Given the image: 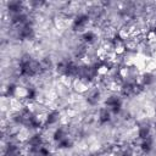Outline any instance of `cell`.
<instances>
[{"mask_svg": "<svg viewBox=\"0 0 156 156\" xmlns=\"http://www.w3.org/2000/svg\"><path fill=\"white\" fill-rule=\"evenodd\" d=\"M112 116L113 115L111 113V111L102 106V107L99 108V111L96 113V119H98L99 124L104 126V124H107V123H110L112 121Z\"/></svg>", "mask_w": 156, "mask_h": 156, "instance_id": "6da1fadb", "label": "cell"}]
</instances>
